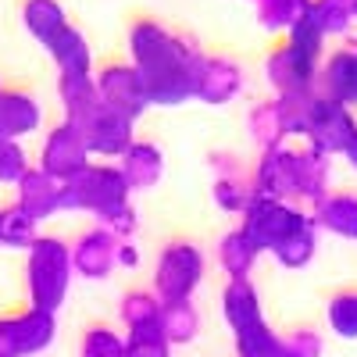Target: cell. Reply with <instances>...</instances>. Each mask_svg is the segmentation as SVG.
Returning a JSON list of instances; mask_svg holds the SVG:
<instances>
[{
    "mask_svg": "<svg viewBox=\"0 0 357 357\" xmlns=\"http://www.w3.org/2000/svg\"><path fill=\"white\" fill-rule=\"evenodd\" d=\"M197 40L172 33L158 18H136L129 25V61L146 82L151 107H178L197 100V79L204 68Z\"/></svg>",
    "mask_w": 357,
    "mask_h": 357,
    "instance_id": "1",
    "label": "cell"
},
{
    "mask_svg": "<svg viewBox=\"0 0 357 357\" xmlns=\"http://www.w3.org/2000/svg\"><path fill=\"white\" fill-rule=\"evenodd\" d=\"M75 279V264H72V243H65L61 236H40V240L25 250L22 264V282L29 307H40L57 314L68 301V289Z\"/></svg>",
    "mask_w": 357,
    "mask_h": 357,
    "instance_id": "2",
    "label": "cell"
},
{
    "mask_svg": "<svg viewBox=\"0 0 357 357\" xmlns=\"http://www.w3.org/2000/svg\"><path fill=\"white\" fill-rule=\"evenodd\" d=\"M126 204H132V186L122 175V168L107 165V161H93L75 183L65 186L61 211H86L97 222H104L107 215H114Z\"/></svg>",
    "mask_w": 357,
    "mask_h": 357,
    "instance_id": "3",
    "label": "cell"
},
{
    "mask_svg": "<svg viewBox=\"0 0 357 357\" xmlns=\"http://www.w3.org/2000/svg\"><path fill=\"white\" fill-rule=\"evenodd\" d=\"M204 282V254L190 240H172L161 247L154 264V293L161 304L193 301L197 286Z\"/></svg>",
    "mask_w": 357,
    "mask_h": 357,
    "instance_id": "4",
    "label": "cell"
},
{
    "mask_svg": "<svg viewBox=\"0 0 357 357\" xmlns=\"http://www.w3.org/2000/svg\"><path fill=\"white\" fill-rule=\"evenodd\" d=\"M311 218V211L296 204H286V200H268V197H254L250 207L243 211V222L240 229L254 240V247L261 254H275L289 236L301 229L304 222Z\"/></svg>",
    "mask_w": 357,
    "mask_h": 357,
    "instance_id": "5",
    "label": "cell"
},
{
    "mask_svg": "<svg viewBox=\"0 0 357 357\" xmlns=\"http://www.w3.org/2000/svg\"><path fill=\"white\" fill-rule=\"evenodd\" d=\"M93 165V154H89V146H86V136L79 126L72 122H57L47 129L43 143H40V158H36V168H43L50 178H57L61 186L75 183V178Z\"/></svg>",
    "mask_w": 357,
    "mask_h": 357,
    "instance_id": "6",
    "label": "cell"
},
{
    "mask_svg": "<svg viewBox=\"0 0 357 357\" xmlns=\"http://www.w3.org/2000/svg\"><path fill=\"white\" fill-rule=\"evenodd\" d=\"M97 89H100V100L126 114V118H143L146 107H151V97H146V82L136 72L132 61H107L97 68Z\"/></svg>",
    "mask_w": 357,
    "mask_h": 357,
    "instance_id": "7",
    "label": "cell"
},
{
    "mask_svg": "<svg viewBox=\"0 0 357 357\" xmlns=\"http://www.w3.org/2000/svg\"><path fill=\"white\" fill-rule=\"evenodd\" d=\"M357 136V114L354 107L340 104V100H325L318 97L311 107V126H307V146L329 154V158H343V151L350 146V139Z\"/></svg>",
    "mask_w": 357,
    "mask_h": 357,
    "instance_id": "8",
    "label": "cell"
},
{
    "mask_svg": "<svg viewBox=\"0 0 357 357\" xmlns=\"http://www.w3.org/2000/svg\"><path fill=\"white\" fill-rule=\"evenodd\" d=\"M254 193L268 197V200L293 204L296 193H301V151H293V146H275V151L257 154Z\"/></svg>",
    "mask_w": 357,
    "mask_h": 357,
    "instance_id": "9",
    "label": "cell"
},
{
    "mask_svg": "<svg viewBox=\"0 0 357 357\" xmlns=\"http://www.w3.org/2000/svg\"><path fill=\"white\" fill-rule=\"evenodd\" d=\"M79 129L86 136L89 154L104 158V161H114V158L122 161L126 151L136 143V122H132V118H126V114H118V111H111L107 104H100Z\"/></svg>",
    "mask_w": 357,
    "mask_h": 357,
    "instance_id": "10",
    "label": "cell"
},
{
    "mask_svg": "<svg viewBox=\"0 0 357 357\" xmlns=\"http://www.w3.org/2000/svg\"><path fill=\"white\" fill-rule=\"evenodd\" d=\"M118 236H111L104 225L93 229H82L75 240H72V264H75V275L89 279V282H104L114 268H118Z\"/></svg>",
    "mask_w": 357,
    "mask_h": 357,
    "instance_id": "11",
    "label": "cell"
},
{
    "mask_svg": "<svg viewBox=\"0 0 357 357\" xmlns=\"http://www.w3.org/2000/svg\"><path fill=\"white\" fill-rule=\"evenodd\" d=\"M207 165L215 168V186H211L215 204L222 207L225 215H240V218H243V211L250 207V200L257 197V193H254V175L243 172L240 158L222 154V151L207 158Z\"/></svg>",
    "mask_w": 357,
    "mask_h": 357,
    "instance_id": "12",
    "label": "cell"
},
{
    "mask_svg": "<svg viewBox=\"0 0 357 357\" xmlns=\"http://www.w3.org/2000/svg\"><path fill=\"white\" fill-rule=\"evenodd\" d=\"M314 93L325 100H340L357 111V40L325 57L318 82H314Z\"/></svg>",
    "mask_w": 357,
    "mask_h": 357,
    "instance_id": "13",
    "label": "cell"
},
{
    "mask_svg": "<svg viewBox=\"0 0 357 357\" xmlns=\"http://www.w3.org/2000/svg\"><path fill=\"white\" fill-rule=\"evenodd\" d=\"M240 93H243V65L222 54L204 57V68L197 79V100L207 107H225Z\"/></svg>",
    "mask_w": 357,
    "mask_h": 357,
    "instance_id": "14",
    "label": "cell"
},
{
    "mask_svg": "<svg viewBox=\"0 0 357 357\" xmlns=\"http://www.w3.org/2000/svg\"><path fill=\"white\" fill-rule=\"evenodd\" d=\"M40 126H43V104L36 100V93L18 86L0 89V132L22 143L25 136L40 132Z\"/></svg>",
    "mask_w": 357,
    "mask_h": 357,
    "instance_id": "15",
    "label": "cell"
},
{
    "mask_svg": "<svg viewBox=\"0 0 357 357\" xmlns=\"http://www.w3.org/2000/svg\"><path fill=\"white\" fill-rule=\"evenodd\" d=\"M61 197H65V186L36 165L15 183V204H22L36 222H47L54 215H61Z\"/></svg>",
    "mask_w": 357,
    "mask_h": 357,
    "instance_id": "16",
    "label": "cell"
},
{
    "mask_svg": "<svg viewBox=\"0 0 357 357\" xmlns=\"http://www.w3.org/2000/svg\"><path fill=\"white\" fill-rule=\"evenodd\" d=\"M57 100H61L65 122L82 126L104 100L97 89V72H57Z\"/></svg>",
    "mask_w": 357,
    "mask_h": 357,
    "instance_id": "17",
    "label": "cell"
},
{
    "mask_svg": "<svg viewBox=\"0 0 357 357\" xmlns=\"http://www.w3.org/2000/svg\"><path fill=\"white\" fill-rule=\"evenodd\" d=\"M222 318L232 329V336L247 333L250 325L264 321V314H261V293H257V286L250 279H229L225 282V289H222Z\"/></svg>",
    "mask_w": 357,
    "mask_h": 357,
    "instance_id": "18",
    "label": "cell"
},
{
    "mask_svg": "<svg viewBox=\"0 0 357 357\" xmlns=\"http://www.w3.org/2000/svg\"><path fill=\"white\" fill-rule=\"evenodd\" d=\"M18 22L40 47H47L54 36H61L65 29L72 25L61 0H22L18 4Z\"/></svg>",
    "mask_w": 357,
    "mask_h": 357,
    "instance_id": "19",
    "label": "cell"
},
{
    "mask_svg": "<svg viewBox=\"0 0 357 357\" xmlns=\"http://www.w3.org/2000/svg\"><path fill=\"white\" fill-rule=\"evenodd\" d=\"M118 168H122V175L129 178L132 193L136 190H154L161 183V175H165V154H161V146L154 139H136L126 151V158L118 161Z\"/></svg>",
    "mask_w": 357,
    "mask_h": 357,
    "instance_id": "20",
    "label": "cell"
},
{
    "mask_svg": "<svg viewBox=\"0 0 357 357\" xmlns=\"http://www.w3.org/2000/svg\"><path fill=\"white\" fill-rule=\"evenodd\" d=\"M325 36L321 33V25L314 22V15H307L304 22H296L289 33H286V47H289V54L296 57V65H301L314 82H318V72H321V65H325Z\"/></svg>",
    "mask_w": 357,
    "mask_h": 357,
    "instance_id": "21",
    "label": "cell"
},
{
    "mask_svg": "<svg viewBox=\"0 0 357 357\" xmlns=\"http://www.w3.org/2000/svg\"><path fill=\"white\" fill-rule=\"evenodd\" d=\"M318 232H333L340 240H357V193H329L311 207Z\"/></svg>",
    "mask_w": 357,
    "mask_h": 357,
    "instance_id": "22",
    "label": "cell"
},
{
    "mask_svg": "<svg viewBox=\"0 0 357 357\" xmlns=\"http://www.w3.org/2000/svg\"><path fill=\"white\" fill-rule=\"evenodd\" d=\"M264 79L268 86L275 89V97H286V93H311L314 89V79L296 65V57L289 54L286 43H279L272 54L264 57Z\"/></svg>",
    "mask_w": 357,
    "mask_h": 357,
    "instance_id": "23",
    "label": "cell"
},
{
    "mask_svg": "<svg viewBox=\"0 0 357 357\" xmlns=\"http://www.w3.org/2000/svg\"><path fill=\"white\" fill-rule=\"evenodd\" d=\"M247 132L254 139V146L264 154V151H275V146H286L289 132H286V122H282V107H279V97L272 100H261L250 107L247 114Z\"/></svg>",
    "mask_w": 357,
    "mask_h": 357,
    "instance_id": "24",
    "label": "cell"
},
{
    "mask_svg": "<svg viewBox=\"0 0 357 357\" xmlns=\"http://www.w3.org/2000/svg\"><path fill=\"white\" fill-rule=\"evenodd\" d=\"M43 50L57 72H93V47L75 25H68L61 36H54Z\"/></svg>",
    "mask_w": 357,
    "mask_h": 357,
    "instance_id": "25",
    "label": "cell"
},
{
    "mask_svg": "<svg viewBox=\"0 0 357 357\" xmlns=\"http://www.w3.org/2000/svg\"><path fill=\"white\" fill-rule=\"evenodd\" d=\"M257 257H261V250L254 247V240L240 225L229 229L222 240H218V264H222V272L229 279H250Z\"/></svg>",
    "mask_w": 357,
    "mask_h": 357,
    "instance_id": "26",
    "label": "cell"
},
{
    "mask_svg": "<svg viewBox=\"0 0 357 357\" xmlns=\"http://www.w3.org/2000/svg\"><path fill=\"white\" fill-rule=\"evenodd\" d=\"M329 183H333V158L314 151V146H304L301 151V193L296 200L304 204H321L329 197Z\"/></svg>",
    "mask_w": 357,
    "mask_h": 357,
    "instance_id": "27",
    "label": "cell"
},
{
    "mask_svg": "<svg viewBox=\"0 0 357 357\" xmlns=\"http://www.w3.org/2000/svg\"><path fill=\"white\" fill-rule=\"evenodd\" d=\"M15 318H18L22 357H36V354H43V350L54 343V336H57V314L25 304L22 311H15Z\"/></svg>",
    "mask_w": 357,
    "mask_h": 357,
    "instance_id": "28",
    "label": "cell"
},
{
    "mask_svg": "<svg viewBox=\"0 0 357 357\" xmlns=\"http://www.w3.org/2000/svg\"><path fill=\"white\" fill-rule=\"evenodd\" d=\"M161 296L154 289H129L122 293V301H118V318L129 333H139V329H158L161 325Z\"/></svg>",
    "mask_w": 357,
    "mask_h": 357,
    "instance_id": "29",
    "label": "cell"
},
{
    "mask_svg": "<svg viewBox=\"0 0 357 357\" xmlns=\"http://www.w3.org/2000/svg\"><path fill=\"white\" fill-rule=\"evenodd\" d=\"M254 18L264 33H289L296 22H304L314 0H250Z\"/></svg>",
    "mask_w": 357,
    "mask_h": 357,
    "instance_id": "30",
    "label": "cell"
},
{
    "mask_svg": "<svg viewBox=\"0 0 357 357\" xmlns=\"http://www.w3.org/2000/svg\"><path fill=\"white\" fill-rule=\"evenodd\" d=\"M40 222L25 211L22 204L0 207V247L4 250H29L40 240Z\"/></svg>",
    "mask_w": 357,
    "mask_h": 357,
    "instance_id": "31",
    "label": "cell"
},
{
    "mask_svg": "<svg viewBox=\"0 0 357 357\" xmlns=\"http://www.w3.org/2000/svg\"><path fill=\"white\" fill-rule=\"evenodd\" d=\"M161 333L168 336L172 347H186L200 336V311L193 307V301H175L165 304L161 311Z\"/></svg>",
    "mask_w": 357,
    "mask_h": 357,
    "instance_id": "32",
    "label": "cell"
},
{
    "mask_svg": "<svg viewBox=\"0 0 357 357\" xmlns=\"http://www.w3.org/2000/svg\"><path fill=\"white\" fill-rule=\"evenodd\" d=\"M236 357H286V340L268 321L250 325L247 333H236Z\"/></svg>",
    "mask_w": 357,
    "mask_h": 357,
    "instance_id": "33",
    "label": "cell"
},
{
    "mask_svg": "<svg viewBox=\"0 0 357 357\" xmlns=\"http://www.w3.org/2000/svg\"><path fill=\"white\" fill-rule=\"evenodd\" d=\"M314 254H318V225H314V218H307L272 257H275L282 268H304V264L314 261Z\"/></svg>",
    "mask_w": 357,
    "mask_h": 357,
    "instance_id": "34",
    "label": "cell"
},
{
    "mask_svg": "<svg viewBox=\"0 0 357 357\" xmlns=\"http://www.w3.org/2000/svg\"><path fill=\"white\" fill-rule=\"evenodd\" d=\"M311 15H314V22L321 25L325 36H347L350 29L357 25L354 0H314Z\"/></svg>",
    "mask_w": 357,
    "mask_h": 357,
    "instance_id": "35",
    "label": "cell"
},
{
    "mask_svg": "<svg viewBox=\"0 0 357 357\" xmlns=\"http://www.w3.org/2000/svg\"><path fill=\"white\" fill-rule=\"evenodd\" d=\"M318 93H286L279 97V107H282V122H286V132L289 139H307V126H311V107H314Z\"/></svg>",
    "mask_w": 357,
    "mask_h": 357,
    "instance_id": "36",
    "label": "cell"
},
{
    "mask_svg": "<svg viewBox=\"0 0 357 357\" xmlns=\"http://www.w3.org/2000/svg\"><path fill=\"white\" fill-rule=\"evenodd\" d=\"M79 357H126V336L111 325H89L79 340Z\"/></svg>",
    "mask_w": 357,
    "mask_h": 357,
    "instance_id": "37",
    "label": "cell"
},
{
    "mask_svg": "<svg viewBox=\"0 0 357 357\" xmlns=\"http://www.w3.org/2000/svg\"><path fill=\"white\" fill-rule=\"evenodd\" d=\"M325 318H329L336 336L357 340V289H340L325 307Z\"/></svg>",
    "mask_w": 357,
    "mask_h": 357,
    "instance_id": "38",
    "label": "cell"
},
{
    "mask_svg": "<svg viewBox=\"0 0 357 357\" xmlns=\"http://www.w3.org/2000/svg\"><path fill=\"white\" fill-rule=\"evenodd\" d=\"M29 168H33V165H29L25 146H22L18 139H11V136L0 132V183H4V186H15Z\"/></svg>",
    "mask_w": 357,
    "mask_h": 357,
    "instance_id": "39",
    "label": "cell"
},
{
    "mask_svg": "<svg viewBox=\"0 0 357 357\" xmlns=\"http://www.w3.org/2000/svg\"><path fill=\"white\" fill-rule=\"evenodd\" d=\"M126 357H172V343L161 333V325L158 329L126 333Z\"/></svg>",
    "mask_w": 357,
    "mask_h": 357,
    "instance_id": "40",
    "label": "cell"
},
{
    "mask_svg": "<svg viewBox=\"0 0 357 357\" xmlns=\"http://www.w3.org/2000/svg\"><path fill=\"white\" fill-rule=\"evenodd\" d=\"M282 340H286V357H321L325 354L321 336L314 329H307V325H304V329H293Z\"/></svg>",
    "mask_w": 357,
    "mask_h": 357,
    "instance_id": "41",
    "label": "cell"
},
{
    "mask_svg": "<svg viewBox=\"0 0 357 357\" xmlns=\"http://www.w3.org/2000/svg\"><path fill=\"white\" fill-rule=\"evenodd\" d=\"M97 225H104L111 236H118V240H132V232H136L139 218H136V207H132V204H126V207H118L114 215H107V218H104V222H97Z\"/></svg>",
    "mask_w": 357,
    "mask_h": 357,
    "instance_id": "42",
    "label": "cell"
},
{
    "mask_svg": "<svg viewBox=\"0 0 357 357\" xmlns=\"http://www.w3.org/2000/svg\"><path fill=\"white\" fill-rule=\"evenodd\" d=\"M0 357H22L18 318L15 314H0Z\"/></svg>",
    "mask_w": 357,
    "mask_h": 357,
    "instance_id": "43",
    "label": "cell"
},
{
    "mask_svg": "<svg viewBox=\"0 0 357 357\" xmlns=\"http://www.w3.org/2000/svg\"><path fill=\"white\" fill-rule=\"evenodd\" d=\"M118 268H139V247L132 240L118 243Z\"/></svg>",
    "mask_w": 357,
    "mask_h": 357,
    "instance_id": "44",
    "label": "cell"
},
{
    "mask_svg": "<svg viewBox=\"0 0 357 357\" xmlns=\"http://www.w3.org/2000/svg\"><path fill=\"white\" fill-rule=\"evenodd\" d=\"M343 161H347V165H350V168L357 172V136L350 139V146H347V151H343Z\"/></svg>",
    "mask_w": 357,
    "mask_h": 357,
    "instance_id": "45",
    "label": "cell"
},
{
    "mask_svg": "<svg viewBox=\"0 0 357 357\" xmlns=\"http://www.w3.org/2000/svg\"><path fill=\"white\" fill-rule=\"evenodd\" d=\"M354 15H357V0H354Z\"/></svg>",
    "mask_w": 357,
    "mask_h": 357,
    "instance_id": "46",
    "label": "cell"
},
{
    "mask_svg": "<svg viewBox=\"0 0 357 357\" xmlns=\"http://www.w3.org/2000/svg\"><path fill=\"white\" fill-rule=\"evenodd\" d=\"M0 89H4V86H0Z\"/></svg>",
    "mask_w": 357,
    "mask_h": 357,
    "instance_id": "47",
    "label": "cell"
}]
</instances>
